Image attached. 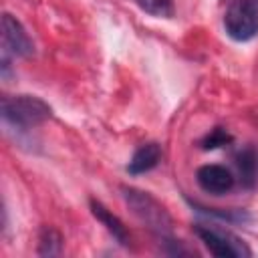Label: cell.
<instances>
[{"instance_id": "1", "label": "cell", "mask_w": 258, "mask_h": 258, "mask_svg": "<svg viewBox=\"0 0 258 258\" xmlns=\"http://www.w3.org/2000/svg\"><path fill=\"white\" fill-rule=\"evenodd\" d=\"M52 109L34 95H6L2 97V119L14 127L30 129L50 119Z\"/></svg>"}, {"instance_id": "2", "label": "cell", "mask_w": 258, "mask_h": 258, "mask_svg": "<svg viewBox=\"0 0 258 258\" xmlns=\"http://www.w3.org/2000/svg\"><path fill=\"white\" fill-rule=\"evenodd\" d=\"M123 198L131 208V212L135 214V218L141 224H145L149 230L157 234H167L171 230V216L153 196L135 187H123Z\"/></svg>"}, {"instance_id": "3", "label": "cell", "mask_w": 258, "mask_h": 258, "mask_svg": "<svg viewBox=\"0 0 258 258\" xmlns=\"http://www.w3.org/2000/svg\"><path fill=\"white\" fill-rule=\"evenodd\" d=\"M224 26L230 38L234 40H250L258 34V0H238L234 2L226 16Z\"/></svg>"}, {"instance_id": "4", "label": "cell", "mask_w": 258, "mask_h": 258, "mask_svg": "<svg viewBox=\"0 0 258 258\" xmlns=\"http://www.w3.org/2000/svg\"><path fill=\"white\" fill-rule=\"evenodd\" d=\"M196 234L200 236L204 246L214 256H220V258L250 256V248L244 244V240H240L232 232H224L220 228H212V226H202L200 224V226H196Z\"/></svg>"}, {"instance_id": "5", "label": "cell", "mask_w": 258, "mask_h": 258, "mask_svg": "<svg viewBox=\"0 0 258 258\" xmlns=\"http://www.w3.org/2000/svg\"><path fill=\"white\" fill-rule=\"evenodd\" d=\"M2 38H4V48L12 50L16 56H30L34 52V44L20 24L12 14L4 12L2 14Z\"/></svg>"}, {"instance_id": "6", "label": "cell", "mask_w": 258, "mask_h": 258, "mask_svg": "<svg viewBox=\"0 0 258 258\" xmlns=\"http://www.w3.org/2000/svg\"><path fill=\"white\" fill-rule=\"evenodd\" d=\"M196 179H198V185L206 194H212V196H222V194L230 191L234 185V175L230 173V169H226L224 165H218V163L202 165L196 173Z\"/></svg>"}, {"instance_id": "7", "label": "cell", "mask_w": 258, "mask_h": 258, "mask_svg": "<svg viewBox=\"0 0 258 258\" xmlns=\"http://www.w3.org/2000/svg\"><path fill=\"white\" fill-rule=\"evenodd\" d=\"M91 212H93V216L107 228V232L119 242V244H123V246H127L129 244V234H127V230H125V226H123V222L115 216V214H111L101 202H97V200H91Z\"/></svg>"}, {"instance_id": "8", "label": "cell", "mask_w": 258, "mask_h": 258, "mask_svg": "<svg viewBox=\"0 0 258 258\" xmlns=\"http://www.w3.org/2000/svg\"><path fill=\"white\" fill-rule=\"evenodd\" d=\"M159 159H161V149H159V145H157V143H145V145H141V147L133 153V157H131V161H129V165H127V171L133 173V175L145 173V171L153 169V167L159 163Z\"/></svg>"}, {"instance_id": "9", "label": "cell", "mask_w": 258, "mask_h": 258, "mask_svg": "<svg viewBox=\"0 0 258 258\" xmlns=\"http://www.w3.org/2000/svg\"><path fill=\"white\" fill-rule=\"evenodd\" d=\"M60 248H62V236L50 226L42 228L38 254L40 256H56V254H60Z\"/></svg>"}, {"instance_id": "10", "label": "cell", "mask_w": 258, "mask_h": 258, "mask_svg": "<svg viewBox=\"0 0 258 258\" xmlns=\"http://www.w3.org/2000/svg\"><path fill=\"white\" fill-rule=\"evenodd\" d=\"M141 10H145L151 16L159 18H169L173 14V4L171 0H135Z\"/></svg>"}, {"instance_id": "11", "label": "cell", "mask_w": 258, "mask_h": 258, "mask_svg": "<svg viewBox=\"0 0 258 258\" xmlns=\"http://www.w3.org/2000/svg\"><path fill=\"white\" fill-rule=\"evenodd\" d=\"M238 167H240V173L246 179V183H250L254 179V167H256L254 153L252 151H242L238 155Z\"/></svg>"}, {"instance_id": "12", "label": "cell", "mask_w": 258, "mask_h": 258, "mask_svg": "<svg viewBox=\"0 0 258 258\" xmlns=\"http://www.w3.org/2000/svg\"><path fill=\"white\" fill-rule=\"evenodd\" d=\"M226 141H230V135L222 129H214L206 139H204V149H216L220 145H226Z\"/></svg>"}]
</instances>
